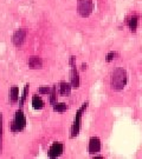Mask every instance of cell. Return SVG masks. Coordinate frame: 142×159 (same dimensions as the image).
<instances>
[{"mask_svg": "<svg viewBox=\"0 0 142 159\" xmlns=\"http://www.w3.org/2000/svg\"><path fill=\"white\" fill-rule=\"evenodd\" d=\"M127 72L123 68H116L111 74V78H110V85L114 90L116 91H121L125 89V86L127 85Z\"/></svg>", "mask_w": 142, "mask_h": 159, "instance_id": "cell-1", "label": "cell"}, {"mask_svg": "<svg viewBox=\"0 0 142 159\" xmlns=\"http://www.w3.org/2000/svg\"><path fill=\"white\" fill-rule=\"evenodd\" d=\"M88 105H89V102H85L81 108L77 111V113L75 116V119H74V123H72V126H71V138H74L76 137L78 133H80V130H81V124H82V117H83V113L85 112V110L88 107Z\"/></svg>", "mask_w": 142, "mask_h": 159, "instance_id": "cell-2", "label": "cell"}, {"mask_svg": "<svg viewBox=\"0 0 142 159\" xmlns=\"http://www.w3.org/2000/svg\"><path fill=\"white\" fill-rule=\"evenodd\" d=\"M26 126V118L22 110H18L14 116V119L11 123V131L12 132H20Z\"/></svg>", "mask_w": 142, "mask_h": 159, "instance_id": "cell-3", "label": "cell"}, {"mask_svg": "<svg viewBox=\"0 0 142 159\" xmlns=\"http://www.w3.org/2000/svg\"><path fill=\"white\" fill-rule=\"evenodd\" d=\"M94 11L92 0H77V12L81 17H89Z\"/></svg>", "mask_w": 142, "mask_h": 159, "instance_id": "cell-4", "label": "cell"}, {"mask_svg": "<svg viewBox=\"0 0 142 159\" xmlns=\"http://www.w3.org/2000/svg\"><path fill=\"white\" fill-rule=\"evenodd\" d=\"M25 39H26V31L23 29L17 30L13 33V35H12V43L14 44V46H17V47L23 45L24 43H25Z\"/></svg>", "mask_w": 142, "mask_h": 159, "instance_id": "cell-5", "label": "cell"}, {"mask_svg": "<svg viewBox=\"0 0 142 159\" xmlns=\"http://www.w3.org/2000/svg\"><path fill=\"white\" fill-rule=\"evenodd\" d=\"M88 151L89 153L92 156H96L100 151H101V140L97 137H92L89 140V146H88Z\"/></svg>", "mask_w": 142, "mask_h": 159, "instance_id": "cell-6", "label": "cell"}, {"mask_svg": "<svg viewBox=\"0 0 142 159\" xmlns=\"http://www.w3.org/2000/svg\"><path fill=\"white\" fill-rule=\"evenodd\" d=\"M63 151H64V145L62 143H53L49 151V156L50 158H57L63 153Z\"/></svg>", "mask_w": 142, "mask_h": 159, "instance_id": "cell-7", "label": "cell"}, {"mask_svg": "<svg viewBox=\"0 0 142 159\" xmlns=\"http://www.w3.org/2000/svg\"><path fill=\"white\" fill-rule=\"evenodd\" d=\"M27 64H28V67L31 68V70H39V68L43 67V61L37 56H32V57L28 58Z\"/></svg>", "mask_w": 142, "mask_h": 159, "instance_id": "cell-8", "label": "cell"}, {"mask_svg": "<svg viewBox=\"0 0 142 159\" xmlns=\"http://www.w3.org/2000/svg\"><path fill=\"white\" fill-rule=\"evenodd\" d=\"M71 84H69V83H65V81H62L61 84H59V93H61V96H64V97H68L70 96V93H71Z\"/></svg>", "mask_w": 142, "mask_h": 159, "instance_id": "cell-9", "label": "cell"}, {"mask_svg": "<svg viewBox=\"0 0 142 159\" xmlns=\"http://www.w3.org/2000/svg\"><path fill=\"white\" fill-rule=\"evenodd\" d=\"M32 106L34 110H42V108H44L45 104L39 96H33L32 97Z\"/></svg>", "mask_w": 142, "mask_h": 159, "instance_id": "cell-10", "label": "cell"}, {"mask_svg": "<svg viewBox=\"0 0 142 159\" xmlns=\"http://www.w3.org/2000/svg\"><path fill=\"white\" fill-rule=\"evenodd\" d=\"M127 25H128V27L130 31L133 32H135L137 29V25H139V18L136 16H133V17L129 18V20L127 21Z\"/></svg>", "mask_w": 142, "mask_h": 159, "instance_id": "cell-11", "label": "cell"}, {"mask_svg": "<svg viewBox=\"0 0 142 159\" xmlns=\"http://www.w3.org/2000/svg\"><path fill=\"white\" fill-rule=\"evenodd\" d=\"M10 100L12 102H17L19 100V89L17 86H12L10 90Z\"/></svg>", "mask_w": 142, "mask_h": 159, "instance_id": "cell-12", "label": "cell"}, {"mask_svg": "<svg viewBox=\"0 0 142 159\" xmlns=\"http://www.w3.org/2000/svg\"><path fill=\"white\" fill-rule=\"evenodd\" d=\"M53 110L56 112H65L68 110V105L65 102H56L53 105Z\"/></svg>", "mask_w": 142, "mask_h": 159, "instance_id": "cell-13", "label": "cell"}, {"mask_svg": "<svg viewBox=\"0 0 142 159\" xmlns=\"http://www.w3.org/2000/svg\"><path fill=\"white\" fill-rule=\"evenodd\" d=\"M57 102V92H56V87H52L51 93H50V104L52 106Z\"/></svg>", "mask_w": 142, "mask_h": 159, "instance_id": "cell-14", "label": "cell"}, {"mask_svg": "<svg viewBox=\"0 0 142 159\" xmlns=\"http://www.w3.org/2000/svg\"><path fill=\"white\" fill-rule=\"evenodd\" d=\"M51 90L50 87H47V86H42L38 89V93L39 94H47V96H50V93H51Z\"/></svg>", "mask_w": 142, "mask_h": 159, "instance_id": "cell-15", "label": "cell"}, {"mask_svg": "<svg viewBox=\"0 0 142 159\" xmlns=\"http://www.w3.org/2000/svg\"><path fill=\"white\" fill-rule=\"evenodd\" d=\"M1 146H2V114L0 113V153H1Z\"/></svg>", "mask_w": 142, "mask_h": 159, "instance_id": "cell-16", "label": "cell"}, {"mask_svg": "<svg viewBox=\"0 0 142 159\" xmlns=\"http://www.w3.org/2000/svg\"><path fill=\"white\" fill-rule=\"evenodd\" d=\"M116 57H117V53H116V52H109L108 54H107V57H105V60H107L108 63H110V61H113Z\"/></svg>", "mask_w": 142, "mask_h": 159, "instance_id": "cell-17", "label": "cell"}, {"mask_svg": "<svg viewBox=\"0 0 142 159\" xmlns=\"http://www.w3.org/2000/svg\"><path fill=\"white\" fill-rule=\"evenodd\" d=\"M27 91H28V84L25 86V89H24L23 96H22V99H20V106H23L24 102H25V99H26V96H27Z\"/></svg>", "mask_w": 142, "mask_h": 159, "instance_id": "cell-18", "label": "cell"}, {"mask_svg": "<svg viewBox=\"0 0 142 159\" xmlns=\"http://www.w3.org/2000/svg\"><path fill=\"white\" fill-rule=\"evenodd\" d=\"M86 70V64H82V71Z\"/></svg>", "mask_w": 142, "mask_h": 159, "instance_id": "cell-19", "label": "cell"}]
</instances>
